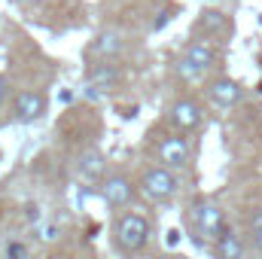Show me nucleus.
<instances>
[{
    "label": "nucleus",
    "instance_id": "a211bd4d",
    "mask_svg": "<svg viewBox=\"0 0 262 259\" xmlns=\"http://www.w3.org/2000/svg\"><path fill=\"white\" fill-rule=\"evenodd\" d=\"M165 241H168V247H174V244L180 241V229H168V238H165Z\"/></svg>",
    "mask_w": 262,
    "mask_h": 259
},
{
    "label": "nucleus",
    "instance_id": "20e7f679",
    "mask_svg": "<svg viewBox=\"0 0 262 259\" xmlns=\"http://www.w3.org/2000/svg\"><path fill=\"white\" fill-rule=\"evenodd\" d=\"M192 229H195L198 235L216 241L229 229L226 226V210L220 204H213V201H198L195 207H192Z\"/></svg>",
    "mask_w": 262,
    "mask_h": 259
},
{
    "label": "nucleus",
    "instance_id": "2eb2a0df",
    "mask_svg": "<svg viewBox=\"0 0 262 259\" xmlns=\"http://www.w3.org/2000/svg\"><path fill=\"white\" fill-rule=\"evenodd\" d=\"M34 238H37L40 244H55V241L61 238V226H58L55 220H43L40 226H34Z\"/></svg>",
    "mask_w": 262,
    "mask_h": 259
},
{
    "label": "nucleus",
    "instance_id": "f03ea898",
    "mask_svg": "<svg viewBox=\"0 0 262 259\" xmlns=\"http://www.w3.org/2000/svg\"><path fill=\"white\" fill-rule=\"evenodd\" d=\"M177 186H180V183H177L174 171L165 168V165L146 168L143 177H140V183H137L140 195H143L146 201H152V204H165V201H171V198L177 195Z\"/></svg>",
    "mask_w": 262,
    "mask_h": 259
},
{
    "label": "nucleus",
    "instance_id": "1a4fd4ad",
    "mask_svg": "<svg viewBox=\"0 0 262 259\" xmlns=\"http://www.w3.org/2000/svg\"><path fill=\"white\" fill-rule=\"evenodd\" d=\"M201 119H204L201 107H198L195 101H189V98H180V101L171 107V122L177 125V131L198 128V125H201Z\"/></svg>",
    "mask_w": 262,
    "mask_h": 259
},
{
    "label": "nucleus",
    "instance_id": "aec40b11",
    "mask_svg": "<svg viewBox=\"0 0 262 259\" xmlns=\"http://www.w3.org/2000/svg\"><path fill=\"white\" fill-rule=\"evenodd\" d=\"M253 226H262V207H256V210L250 213V229H253Z\"/></svg>",
    "mask_w": 262,
    "mask_h": 259
},
{
    "label": "nucleus",
    "instance_id": "9d476101",
    "mask_svg": "<svg viewBox=\"0 0 262 259\" xmlns=\"http://www.w3.org/2000/svg\"><path fill=\"white\" fill-rule=\"evenodd\" d=\"M85 85H92V89H98L101 95H107V92H113L116 85H119V67L110 64V61H101V64H92L89 67V82Z\"/></svg>",
    "mask_w": 262,
    "mask_h": 259
},
{
    "label": "nucleus",
    "instance_id": "6ab92c4d",
    "mask_svg": "<svg viewBox=\"0 0 262 259\" xmlns=\"http://www.w3.org/2000/svg\"><path fill=\"white\" fill-rule=\"evenodd\" d=\"M6 95H9V79H6V76H0V104L6 101Z\"/></svg>",
    "mask_w": 262,
    "mask_h": 259
},
{
    "label": "nucleus",
    "instance_id": "9b49d317",
    "mask_svg": "<svg viewBox=\"0 0 262 259\" xmlns=\"http://www.w3.org/2000/svg\"><path fill=\"white\" fill-rule=\"evenodd\" d=\"M76 171H79V177H85V180H101L104 171H107V159H104V153H101V149H85V153H79V159H76Z\"/></svg>",
    "mask_w": 262,
    "mask_h": 259
},
{
    "label": "nucleus",
    "instance_id": "dca6fc26",
    "mask_svg": "<svg viewBox=\"0 0 262 259\" xmlns=\"http://www.w3.org/2000/svg\"><path fill=\"white\" fill-rule=\"evenodd\" d=\"M3 259H28V244L25 241H6L3 244Z\"/></svg>",
    "mask_w": 262,
    "mask_h": 259
},
{
    "label": "nucleus",
    "instance_id": "6e6552de",
    "mask_svg": "<svg viewBox=\"0 0 262 259\" xmlns=\"http://www.w3.org/2000/svg\"><path fill=\"white\" fill-rule=\"evenodd\" d=\"M46 113V95L43 92H21L12 101V116L15 122H37Z\"/></svg>",
    "mask_w": 262,
    "mask_h": 259
},
{
    "label": "nucleus",
    "instance_id": "4468645a",
    "mask_svg": "<svg viewBox=\"0 0 262 259\" xmlns=\"http://www.w3.org/2000/svg\"><path fill=\"white\" fill-rule=\"evenodd\" d=\"M198 31H204V34H216V31H226V15L220 12V9H204L201 12V18L195 21Z\"/></svg>",
    "mask_w": 262,
    "mask_h": 259
},
{
    "label": "nucleus",
    "instance_id": "423d86ee",
    "mask_svg": "<svg viewBox=\"0 0 262 259\" xmlns=\"http://www.w3.org/2000/svg\"><path fill=\"white\" fill-rule=\"evenodd\" d=\"M207 98H210L220 110H232V107L241 104L244 89H241L235 79H229V76H216V79L207 82Z\"/></svg>",
    "mask_w": 262,
    "mask_h": 259
},
{
    "label": "nucleus",
    "instance_id": "412c9836",
    "mask_svg": "<svg viewBox=\"0 0 262 259\" xmlns=\"http://www.w3.org/2000/svg\"><path fill=\"white\" fill-rule=\"evenodd\" d=\"M152 259H171V256H152Z\"/></svg>",
    "mask_w": 262,
    "mask_h": 259
},
{
    "label": "nucleus",
    "instance_id": "7ed1b4c3",
    "mask_svg": "<svg viewBox=\"0 0 262 259\" xmlns=\"http://www.w3.org/2000/svg\"><path fill=\"white\" fill-rule=\"evenodd\" d=\"M213 64H216V49L207 40H192L186 46V55L177 61V76L180 79H198Z\"/></svg>",
    "mask_w": 262,
    "mask_h": 259
},
{
    "label": "nucleus",
    "instance_id": "f257e3e1",
    "mask_svg": "<svg viewBox=\"0 0 262 259\" xmlns=\"http://www.w3.org/2000/svg\"><path fill=\"white\" fill-rule=\"evenodd\" d=\"M149 235H152V229H149V220L143 213H122L113 226V241L125 256L140 253L149 244Z\"/></svg>",
    "mask_w": 262,
    "mask_h": 259
},
{
    "label": "nucleus",
    "instance_id": "ddd939ff",
    "mask_svg": "<svg viewBox=\"0 0 262 259\" xmlns=\"http://www.w3.org/2000/svg\"><path fill=\"white\" fill-rule=\"evenodd\" d=\"M95 55H101L104 61H110V58H116L122 49H125V43H122V37L119 34H113V31H107V34H101L98 40H95Z\"/></svg>",
    "mask_w": 262,
    "mask_h": 259
},
{
    "label": "nucleus",
    "instance_id": "f8f14e48",
    "mask_svg": "<svg viewBox=\"0 0 262 259\" xmlns=\"http://www.w3.org/2000/svg\"><path fill=\"white\" fill-rule=\"evenodd\" d=\"M213 253H216V259H244V241L232 229H226L213 241Z\"/></svg>",
    "mask_w": 262,
    "mask_h": 259
},
{
    "label": "nucleus",
    "instance_id": "0eeeda50",
    "mask_svg": "<svg viewBox=\"0 0 262 259\" xmlns=\"http://www.w3.org/2000/svg\"><path fill=\"white\" fill-rule=\"evenodd\" d=\"M134 192H137V186L131 183V177H125V174H110L101 183V198L110 207H125V204H131Z\"/></svg>",
    "mask_w": 262,
    "mask_h": 259
},
{
    "label": "nucleus",
    "instance_id": "f3484780",
    "mask_svg": "<svg viewBox=\"0 0 262 259\" xmlns=\"http://www.w3.org/2000/svg\"><path fill=\"white\" fill-rule=\"evenodd\" d=\"M250 244L262 253V226H253V229H250Z\"/></svg>",
    "mask_w": 262,
    "mask_h": 259
},
{
    "label": "nucleus",
    "instance_id": "39448f33",
    "mask_svg": "<svg viewBox=\"0 0 262 259\" xmlns=\"http://www.w3.org/2000/svg\"><path fill=\"white\" fill-rule=\"evenodd\" d=\"M189 156H192V146L183 131H177L159 143V162L165 168H183V165H189Z\"/></svg>",
    "mask_w": 262,
    "mask_h": 259
}]
</instances>
